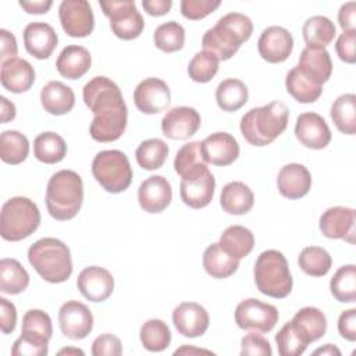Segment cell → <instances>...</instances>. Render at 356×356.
I'll return each mask as SVG.
<instances>
[{"label":"cell","mask_w":356,"mask_h":356,"mask_svg":"<svg viewBox=\"0 0 356 356\" xmlns=\"http://www.w3.org/2000/svg\"><path fill=\"white\" fill-rule=\"evenodd\" d=\"M82 96L95 115L90 136L102 143L120 139L127 128L128 108L118 85L107 76H95L83 86Z\"/></svg>","instance_id":"cell-1"},{"label":"cell","mask_w":356,"mask_h":356,"mask_svg":"<svg viewBox=\"0 0 356 356\" xmlns=\"http://www.w3.org/2000/svg\"><path fill=\"white\" fill-rule=\"evenodd\" d=\"M253 32L252 19L241 13L222 15L202 38L203 50L213 53L218 60H229Z\"/></svg>","instance_id":"cell-2"},{"label":"cell","mask_w":356,"mask_h":356,"mask_svg":"<svg viewBox=\"0 0 356 356\" xmlns=\"http://www.w3.org/2000/svg\"><path fill=\"white\" fill-rule=\"evenodd\" d=\"M288 118V107L282 102H271L243 114L239 128L250 145L267 146L286 129Z\"/></svg>","instance_id":"cell-3"},{"label":"cell","mask_w":356,"mask_h":356,"mask_svg":"<svg viewBox=\"0 0 356 356\" xmlns=\"http://www.w3.org/2000/svg\"><path fill=\"white\" fill-rule=\"evenodd\" d=\"M83 182L78 172L72 170H60L54 172L46 189V207L49 214L67 221L74 218L82 207Z\"/></svg>","instance_id":"cell-4"},{"label":"cell","mask_w":356,"mask_h":356,"mask_svg":"<svg viewBox=\"0 0 356 356\" xmlns=\"http://www.w3.org/2000/svg\"><path fill=\"white\" fill-rule=\"evenodd\" d=\"M28 261L50 284L64 282L72 274L71 252L57 238H42L32 243L28 249Z\"/></svg>","instance_id":"cell-5"},{"label":"cell","mask_w":356,"mask_h":356,"mask_svg":"<svg viewBox=\"0 0 356 356\" xmlns=\"http://www.w3.org/2000/svg\"><path fill=\"white\" fill-rule=\"evenodd\" d=\"M254 282L257 289L270 298L282 299L292 291V275L285 256L268 249L259 254L253 268Z\"/></svg>","instance_id":"cell-6"},{"label":"cell","mask_w":356,"mask_h":356,"mask_svg":"<svg viewBox=\"0 0 356 356\" xmlns=\"http://www.w3.org/2000/svg\"><path fill=\"white\" fill-rule=\"evenodd\" d=\"M40 224V211L31 199L14 196L1 206L0 234L4 241L18 242L31 236Z\"/></svg>","instance_id":"cell-7"},{"label":"cell","mask_w":356,"mask_h":356,"mask_svg":"<svg viewBox=\"0 0 356 356\" xmlns=\"http://www.w3.org/2000/svg\"><path fill=\"white\" fill-rule=\"evenodd\" d=\"M92 174L100 186L110 193L128 189L132 182V168L125 153L117 149L99 152L92 161Z\"/></svg>","instance_id":"cell-8"},{"label":"cell","mask_w":356,"mask_h":356,"mask_svg":"<svg viewBox=\"0 0 356 356\" xmlns=\"http://www.w3.org/2000/svg\"><path fill=\"white\" fill-rule=\"evenodd\" d=\"M103 14L110 19L113 33L122 40L136 39L143 28L145 21L132 0H108L99 3Z\"/></svg>","instance_id":"cell-9"},{"label":"cell","mask_w":356,"mask_h":356,"mask_svg":"<svg viewBox=\"0 0 356 356\" xmlns=\"http://www.w3.org/2000/svg\"><path fill=\"white\" fill-rule=\"evenodd\" d=\"M235 323L242 330H254L259 332L271 331L278 323L280 314L275 306L259 299L249 298L238 303L235 309Z\"/></svg>","instance_id":"cell-10"},{"label":"cell","mask_w":356,"mask_h":356,"mask_svg":"<svg viewBox=\"0 0 356 356\" xmlns=\"http://www.w3.org/2000/svg\"><path fill=\"white\" fill-rule=\"evenodd\" d=\"M58 18L64 32L71 38L89 36L95 28V17L89 1L64 0L58 6Z\"/></svg>","instance_id":"cell-11"},{"label":"cell","mask_w":356,"mask_h":356,"mask_svg":"<svg viewBox=\"0 0 356 356\" xmlns=\"http://www.w3.org/2000/svg\"><path fill=\"white\" fill-rule=\"evenodd\" d=\"M134 103L143 114H157L168 108L171 93L168 85L160 78H146L134 90Z\"/></svg>","instance_id":"cell-12"},{"label":"cell","mask_w":356,"mask_h":356,"mask_svg":"<svg viewBox=\"0 0 356 356\" xmlns=\"http://www.w3.org/2000/svg\"><path fill=\"white\" fill-rule=\"evenodd\" d=\"M58 325L64 337L83 339L93 328L92 312L78 300H67L58 310Z\"/></svg>","instance_id":"cell-13"},{"label":"cell","mask_w":356,"mask_h":356,"mask_svg":"<svg viewBox=\"0 0 356 356\" xmlns=\"http://www.w3.org/2000/svg\"><path fill=\"white\" fill-rule=\"evenodd\" d=\"M200 124L202 118L196 108L178 106L164 114L161 120V131L168 139L185 140L197 132Z\"/></svg>","instance_id":"cell-14"},{"label":"cell","mask_w":356,"mask_h":356,"mask_svg":"<svg viewBox=\"0 0 356 356\" xmlns=\"http://www.w3.org/2000/svg\"><path fill=\"white\" fill-rule=\"evenodd\" d=\"M293 49V38L288 29L282 26L266 28L257 40V50L263 60L271 64L285 61Z\"/></svg>","instance_id":"cell-15"},{"label":"cell","mask_w":356,"mask_h":356,"mask_svg":"<svg viewBox=\"0 0 356 356\" xmlns=\"http://www.w3.org/2000/svg\"><path fill=\"white\" fill-rule=\"evenodd\" d=\"M216 179L209 168L189 177L182 178L179 184L181 200L192 209L206 207L214 196Z\"/></svg>","instance_id":"cell-16"},{"label":"cell","mask_w":356,"mask_h":356,"mask_svg":"<svg viewBox=\"0 0 356 356\" xmlns=\"http://www.w3.org/2000/svg\"><path fill=\"white\" fill-rule=\"evenodd\" d=\"M76 286L89 302H104L114 291V278L108 270L99 266H89L79 273Z\"/></svg>","instance_id":"cell-17"},{"label":"cell","mask_w":356,"mask_h":356,"mask_svg":"<svg viewBox=\"0 0 356 356\" xmlns=\"http://www.w3.org/2000/svg\"><path fill=\"white\" fill-rule=\"evenodd\" d=\"M295 135L303 146L314 150L324 149L331 142V131L325 120L313 111L298 115Z\"/></svg>","instance_id":"cell-18"},{"label":"cell","mask_w":356,"mask_h":356,"mask_svg":"<svg viewBox=\"0 0 356 356\" xmlns=\"http://www.w3.org/2000/svg\"><path fill=\"white\" fill-rule=\"evenodd\" d=\"M172 323L182 337L196 338L207 331L210 317L202 305L182 302L172 312Z\"/></svg>","instance_id":"cell-19"},{"label":"cell","mask_w":356,"mask_h":356,"mask_svg":"<svg viewBox=\"0 0 356 356\" xmlns=\"http://www.w3.org/2000/svg\"><path fill=\"white\" fill-rule=\"evenodd\" d=\"M172 200V189L163 175H150L138 189V202L143 211L156 214L165 210Z\"/></svg>","instance_id":"cell-20"},{"label":"cell","mask_w":356,"mask_h":356,"mask_svg":"<svg viewBox=\"0 0 356 356\" xmlns=\"http://www.w3.org/2000/svg\"><path fill=\"white\" fill-rule=\"evenodd\" d=\"M318 227L321 234L328 239H343L353 243L355 210L342 206L330 207L321 214Z\"/></svg>","instance_id":"cell-21"},{"label":"cell","mask_w":356,"mask_h":356,"mask_svg":"<svg viewBox=\"0 0 356 356\" xmlns=\"http://www.w3.org/2000/svg\"><path fill=\"white\" fill-rule=\"evenodd\" d=\"M202 154L206 163L225 167L239 156L238 140L228 132H214L202 142Z\"/></svg>","instance_id":"cell-22"},{"label":"cell","mask_w":356,"mask_h":356,"mask_svg":"<svg viewBox=\"0 0 356 356\" xmlns=\"http://www.w3.org/2000/svg\"><path fill=\"white\" fill-rule=\"evenodd\" d=\"M22 36L26 51L38 60L49 58L58 43V36L53 26L40 21L28 24Z\"/></svg>","instance_id":"cell-23"},{"label":"cell","mask_w":356,"mask_h":356,"mask_svg":"<svg viewBox=\"0 0 356 356\" xmlns=\"http://www.w3.org/2000/svg\"><path fill=\"white\" fill-rule=\"evenodd\" d=\"M296 68L313 82L323 85L332 74L331 56L325 47L306 46L300 51Z\"/></svg>","instance_id":"cell-24"},{"label":"cell","mask_w":356,"mask_h":356,"mask_svg":"<svg viewBox=\"0 0 356 356\" xmlns=\"http://www.w3.org/2000/svg\"><path fill=\"white\" fill-rule=\"evenodd\" d=\"M278 192L286 199H300L309 193L312 188L310 171L298 163L284 165L277 177Z\"/></svg>","instance_id":"cell-25"},{"label":"cell","mask_w":356,"mask_h":356,"mask_svg":"<svg viewBox=\"0 0 356 356\" xmlns=\"http://www.w3.org/2000/svg\"><path fill=\"white\" fill-rule=\"evenodd\" d=\"M0 82L11 93H22L32 88L35 82V70L24 58L14 57L1 64Z\"/></svg>","instance_id":"cell-26"},{"label":"cell","mask_w":356,"mask_h":356,"mask_svg":"<svg viewBox=\"0 0 356 356\" xmlns=\"http://www.w3.org/2000/svg\"><path fill=\"white\" fill-rule=\"evenodd\" d=\"M92 64L88 49L78 44H70L61 50L56 60L58 74L67 79H78L83 76Z\"/></svg>","instance_id":"cell-27"},{"label":"cell","mask_w":356,"mask_h":356,"mask_svg":"<svg viewBox=\"0 0 356 356\" xmlns=\"http://www.w3.org/2000/svg\"><path fill=\"white\" fill-rule=\"evenodd\" d=\"M40 103L49 114L63 115L72 110L75 104V93L65 83L50 81L40 90Z\"/></svg>","instance_id":"cell-28"},{"label":"cell","mask_w":356,"mask_h":356,"mask_svg":"<svg viewBox=\"0 0 356 356\" xmlns=\"http://www.w3.org/2000/svg\"><path fill=\"white\" fill-rule=\"evenodd\" d=\"M254 204V195L252 189L241 182L232 181L224 185L220 195V206L222 210L232 216H242L252 210Z\"/></svg>","instance_id":"cell-29"},{"label":"cell","mask_w":356,"mask_h":356,"mask_svg":"<svg viewBox=\"0 0 356 356\" xmlns=\"http://www.w3.org/2000/svg\"><path fill=\"white\" fill-rule=\"evenodd\" d=\"M293 327L302 335V338L310 343L325 335L327 331V318L324 313L317 307H303L291 320Z\"/></svg>","instance_id":"cell-30"},{"label":"cell","mask_w":356,"mask_h":356,"mask_svg":"<svg viewBox=\"0 0 356 356\" xmlns=\"http://www.w3.org/2000/svg\"><path fill=\"white\" fill-rule=\"evenodd\" d=\"M203 267L210 277L222 280L228 278L238 270L239 260L231 257L220 243H211L203 253Z\"/></svg>","instance_id":"cell-31"},{"label":"cell","mask_w":356,"mask_h":356,"mask_svg":"<svg viewBox=\"0 0 356 356\" xmlns=\"http://www.w3.org/2000/svg\"><path fill=\"white\" fill-rule=\"evenodd\" d=\"M218 243L231 257L241 260L253 250L254 236L243 225H231L221 234Z\"/></svg>","instance_id":"cell-32"},{"label":"cell","mask_w":356,"mask_h":356,"mask_svg":"<svg viewBox=\"0 0 356 356\" xmlns=\"http://www.w3.org/2000/svg\"><path fill=\"white\" fill-rule=\"evenodd\" d=\"M249 97L248 86L236 78L221 81L216 89V102L222 111H236L246 104Z\"/></svg>","instance_id":"cell-33"},{"label":"cell","mask_w":356,"mask_h":356,"mask_svg":"<svg viewBox=\"0 0 356 356\" xmlns=\"http://www.w3.org/2000/svg\"><path fill=\"white\" fill-rule=\"evenodd\" d=\"M206 168L207 163L202 154V142H189L177 152L174 170L181 178H189Z\"/></svg>","instance_id":"cell-34"},{"label":"cell","mask_w":356,"mask_h":356,"mask_svg":"<svg viewBox=\"0 0 356 356\" xmlns=\"http://www.w3.org/2000/svg\"><path fill=\"white\" fill-rule=\"evenodd\" d=\"M29 285V274L15 259L0 260V291L8 295H18Z\"/></svg>","instance_id":"cell-35"},{"label":"cell","mask_w":356,"mask_h":356,"mask_svg":"<svg viewBox=\"0 0 356 356\" xmlns=\"http://www.w3.org/2000/svg\"><path fill=\"white\" fill-rule=\"evenodd\" d=\"M331 120L337 129L345 135H355L356 132V96L353 93H343L338 96L331 104Z\"/></svg>","instance_id":"cell-36"},{"label":"cell","mask_w":356,"mask_h":356,"mask_svg":"<svg viewBox=\"0 0 356 356\" xmlns=\"http://www.w3.org/2000/svg\"><path fill=\"white\" fill-rule=\"evenodd\" d=\"M33 154L44 164H56L65 157L67 143L56 132H42L33 140Z\"/></svg>","instance_id":"cell-37"},{"label":"cell","mask_w":356,"mask_h":356,"mask_svg":"<svg viewBox=\"0 0 356 356\" xmlns=\"http://www.w3.org/2000/svg\"><path fill=\"white\" fill-rule=\"evenodd\" d=\"M285 88L288 93L299 103H314L323 93V85L309 79L296 67L288 71Z\"/></svg>","instance_id":"cell-38"},{"label":"cell","mask_w":356,"mask_h":356,"mask_svg":"<svg viewBox=\"0 0 356 356\" xmlns=\"http://www.w3.org/2000/svg\"><path fill=\"white\" fill-rule=\"evenodd\" d=\"M337 35L334 22L324 15L309 17L302 26V36L307 46H328Z\"/></svg>","instance_id":"cell-39"},{"label":"cell","mask_w":356,"mask_h":356,"mask_svg":"<svg viewBox=\"0 0 356 356\" xmlns=\"http://www.w3.org/2000/svg\"><path fill=\"white\" fill-rule=\"evenodd\" d=\"M29 154L28 138L14 129L1 132L0 135V159L11 165L21 164Z\"/></svg>","instance_id":"cell-40"},{"label":"cell","mask_w":356,"mask_h":356,"mask_svg":"<svg viewBox=\"0 0 356 356\" xmlns=\"http://www.w3.org/2000/svg\"><path fill=\"white\" fill-rule=\"evenodd\" d=\"M167 156L168 146L163 139L159 138H150L143 140L135 152V159L139 167L147 171L159 170L160 167H163Z\"/></svg>","instance_id":"cell-41"},{"label":"cell","mask_w":356,"mask_h":356,"mask_svg":"<svg viewBox=\"0 0 356 356\" xmlns=\"http://www.w3.org/2000/svg\"><path fill=\"white\" fill-rule=\"evenodd\" d=\"M139 338L149 352H163L171 342V331L163 320L150 318L142 324Z\"/></svg>","instance_id":"cell-42"},{"label":"cell","mask_w":356,"mask_h":356,"mask_svg":"<svg viewBox=\"0 0 356 356\" xmlns=\"http://www.w3.org/2000/svg\"><path fill=\"white\" fill-rule=\"evenodd\" d=\"M332 296L341 303L356 300V266L346 264L339 267L330 281Z\"/></svg>","instance_id":"cell-43"},{"label":"cell","mask_w":356,"mask_h":356,"mask_svg":"<svg viewBox=\"0 0 356 356\" xmlns=\"http://www.w3.org/2000/svg\"><path fill=\"white\" fill-rule=\"evenodd\" d=\"M298 264L305 274L323 277L330 271L332 260L325 249L320 246H307L299 253Z\"/></svg>","instance_id":"cell-44"},{"label":"cell","mask_w":356,"mask_h":356,"mask_svg":"<svg viewBox=\"0 0 356 356\" xmlns=\"http://www.w3.org/2000/svg\"><path fill=\"white\" fill-rule=\"evenodd\" d=\"M153 42L164 53L178 51L185 44V29L177 21H167L156 28Z\"/></svg>","instance_id":"cell-45"},{"label":"cell","mask_w":356,"mask_h":356,"mask_svg":"<svg viewBox=\"0 0 356 356\" xmlns=\"http://www.w3.org/2000/svg\"><path fill=\"white\" fill-rule=\"evenodd\" d=\"M220 60L210 51H197L188 65V75L193 82L206 83L211 81L218 71Z\"/></svg>","instance_id":"cell-46"},{"label":"cell","mask_w":356,"mask_h":356,"mask_svg":"<svg viewBox=\"0 0 356 356\" xmlns=\"http://www.w3.org/2000/svg\"><path fill=\"white\" fill-rule=\"evenodd\" d=\"M275 342L281 356H299L306 350L309 345L293 327L292 321H288L282 325V328L275 335Z\"/></svg>","instance_id":"cell-47"},{"label":"cell","mask_w":356,"mask_h":356,"mask_svg":"<svg viewBox=\"0 0 356 356\" xmlns=\"http://www.w3.org/2000/svg\"><path fill=\"white\" fill-rule=\"evenodd\" d=\"M21 332L36 335L50 341L53 335V325H51L50 316L39 309L28 310L22 317Z\"/></svg>","instance_id":"cell-48"},{"label":"cell","mask_w":356,"mask_h":356,"mask_svg":"<svg viewBox=\"0 0 356 356\" xmlns=\"http://www.w3.org/2000/svg\"><path fill=\"white\" fill-rule=\"evenodd\" d=\"M49 352V341L36 335L22 334L11 348L13 356H44Z\"/></svg>","instance_id":"cell-49"},{"label":"cell","mask_w":356,"mask_h":356,"mask_svg":"<svg viewBox=\"0 0 356 356\" xmlns=\"http://www.w3.org/2000/svg\"><path fill=\"white\" fill-rule=\"evenodd\" d=\"M221 4L220 0H182L181 14L188 19H203Z\"/></svg>","instance_id":"cell-50"},{"label":"cell","mask_w":356,"mask_h":356,"mask_svg":"<svg viewBox=\"0 0 356 356\" xmlns=\"http://www.w3.org/2000/svg\"><path fill=\"white\" fill-rule=\"evenodd\" d=\"M271 353L270 342L261 334L249 332L241 341V356H271Z\"/></svg>","instance_id":"cell-51"},{"label":"cell","mask_w":356,"mask_h":356,"mask_svg":"<svg viewBox=\"0 0 356 356\" xmlns=\"http://www.w3.org/2000/svg\"><path fill=\"white\" fill-rule=\"evenodd\" d=\"M121 353V341L113 334H102L92 343L93 356H120Z\"/></svg>","instance_id":"cell-52"},{"label":"cell","mask_w":356,"mask_h":356,"mask_svg":"<svg viewBox=\"0 0 356 356\" xmlns=\"http://www.w3.org/2000/svg\"><path fill=\"white\" fill-rule=\"evenodd\" d=\"M355 46H356V31L342 32L335 43V50L338 57L348 64H353L356 61Z\"/></svg>","instance_id":"cell-53"},{"label":"cell","mask_w":356,"mask_h":356,"mask_svg":"<svg viewBox=\"0 0 356 356\" xmlns=\"http://www.w3.org/2000/svg\"><path fill=\"white\" fill-rule=\"evenodd\" d=\"M17 324V309L6 298H0V330L3 334H11Z\"/></svg>","instance_id":"cell-54"},{"label":"cell","mask_w":356,"mask_h":356,"mask_svg":"<svg viewBox=\"0 0 356 356\" xmlns=\"http://www.w3.org/2000/svg\"><path fill=\"white\" fill-rule=\"evenodd\" d=\"M338 332L346 341H356V309H348L339 314Z\"/></svg>","instance_id":"cell-55"},{"label":"cell","mask_w":356,"mask_h":356,"mask_svg":"<svg viewBox=\"0 0 356 356\" xmlns=\"http://www.w3.org/2000/svg\"><path fill=\"white\" fill-rule=\"evenodd\" d=\"M18 46L15 36L7 29H0V63L17 57Z\"/></svg>","instance_id":"cell-56"},{"label":"cell","mask_w":356,"mask_h":356,"mask_svg":"<svg viewBox=\"0 0 356 356\" xmlns=\"http://www.w3.org/2000/svg\"><path fill=\"white\" fill-rule=\"evenodd\" d=\"M338 22L342 31H356V3L348 1L338 11Z\"/></svg>","instance_id":"cell-57"},{"label":"cell","mask_w":356,"mask_h":356,"mask_svg":"<svg viewBox=\"0 0 356 356\" xmlns=\"http://www.w3.org/2000/svg\"><path fill=\"white\" fill-rule=\"evenodd\" d=\"M142 7L149 15L161 17L171 10L172 1L171 0H143Z\"/></svg>","instance_id":"cell-58"},{"label":"cell","mask_w":356,"mask_h":356,"mask_svg":"<svg viewBox=\"0 0 356 356\" xmlns=\"http://www.w3.org/2000/svg\"><path fill=\"white\" fill-rule=\"evenodd\" d=\"M19 6L28 13V14H44L50 10L53 6L51 0H38V1H25L21 0Z\"/></svg>","instance_id":"cell-59"},{"label":"cell","mask_w":356,"mask_h":356,"mask_svg":"<svg viewBox=\"0 0 356 356\" xmlns=\"http://www.w3.org/2000/svg\"><path fill=\"white\" fill-rule=\"evenodd\" d=\"M0 103H1V113H0V118H1V124H6L11 120L15 118V106L13 102H10L7 97L1 96L0 97Z\"/></svg>","instance_id":"cell-60"},{"label":"cell","mask_w":356,"mask_h":356,"mask_svg":"<svg viewBox=\"0 0 356 356\" xmlns=\"http://www.w3.org/2000/svg\"><path fill=\"white\" fill-rule=\"evenodd\" d=\"M199 353H206V355H213L211 350H207V349H199V348H193V346H188V345H184L181 346L179 349H177L174 352V355H199Z\"/></svg>","instance_id":"cell-61"},{"label":"cell","mask_w":356,"mask_h":356,"mask_svg":"<svg viewBox=\"0 0 356 356\" xmlns=\"http://www.w3.org/2000/svg\"><path fill=\"white\" fill-rule=\"evenodd\" d=\"M313 355H323V356H339L341 355V350L334 346L332 343H327L324 345L323 348H318L313 352Z\"/></svg>","instance_id":"cell-62"},{"label":"cell","mask_w":356,"mask_h":356,"mask_svg":"<svg viewBox=\"0 0 356 356\" xmlns=\"http://www.w3.org/2000/svg\"><path fill=\"white\" fill-rule=\"evenodd\" d=\"M58 355H83V350L78 348H64L58 350Z\"/></svg>","instance_id":"cell-63"}]
</instances>
